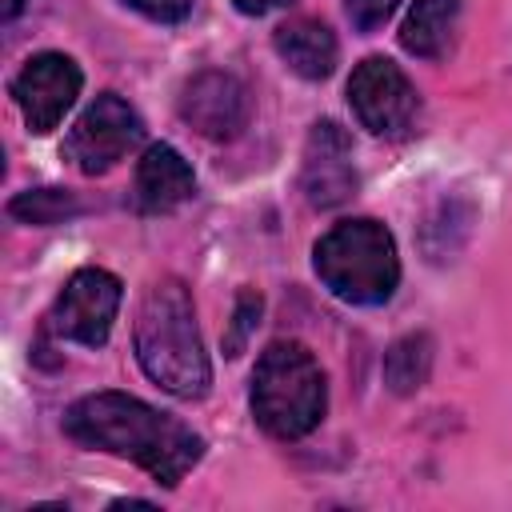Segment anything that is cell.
I'll list each match as a JSON object with an SVG mask.
<instances>
[{
    "mask_svg": "<svg viewBox=\"0 0 512 512\" xmlns=\"http://www.w3.org/2000/svg\"><path fill=\"white\" fill-rule=\"evenodd\" d=\"M64 432L84 448L140 464L164 488H176L204 456V440L184 420L124 392H96L76 400L64 416Z\"/></svg>",
    "mask_w": 512,
    "mask_h": 512,
    "instance_id": "1",
    "label": "cell"
},
{
    "mask_svg": "<svg viewBox=\"0 0 512 512\" xmlns=\"http://www.w3.org/2000/svg\"><path fill=\"white\" fill-rule=\"evenodd\" d=\"M136 360L148 380L180 400H200L212 384V368L196 332V308L176 276H160L136 312Z\"/></svg>",
    "mask_w": 512,
    "mask_h": 512,
    "instance_id": "2",
    "label": "cell"
},
{
    "mask_svg": "<svg viewBox=\"0 0 512 512\" xmlns=\"http://www.w3.org/2000/svg\"><path fill=\"white\" fill-rule=\"evenodd\" d=\"M328 408V388L316 356L296 340H276L252 372V416L276 440L308 436Z\"/></svg>",
    "mask_w": 512,
    "mask_h": 512,
    "instance_id": "3",
    "label": "cell"
},
{
    "mask_svg": "<svg viewBox=\"0 0 512 512\" xmlns=\"http://www.w3.org/2000/svg\"><path fill=\"white\" fill-rule=\"evenodd\" d=\"M316 276L348 304H384L400 284L396 240L380 220H340L312 248Z\"/></svg>",
    "mask_w": 512,
    "mask_h": 512,
    "instance_id": "4",
    "label": "cell"
},
{
    "mask_svg": "<svg viewBox=\"0 0 512 512\" xmlns=\"http://www.w3.org/2000/svg\"><path fill=\"white\" fill-rule=\"evenodd\" d=\"M140 140H144V120L136 116V108L128 100H120L116 92H104L72 124V132L64 140V156L84 176H100L112 164H120Z\"/></svg>",
    "mask_w": 512,
    "mask_h": 512,
    "instance_id": "5",
    "label": "cell"
},
{
    "mask_svg": "<svg viewBox=\"0 0 512 512\" xmlns=\"http://www.w3.org/2000/svg\"><path fill=\"white\" fill-rule=\"evenodd\" d=\"M120 280L104 268H80L68 276L60 288L52 312H48V332L60 340H76L88 348H100L112 332L116 308H120Z\"/></svg>",
    "mask_w": 512,
    "mask_h": 512,
    "instance_id": "6",
    "label": "cell"
},
{
    "mask_svg": "<svg viewBox=\"0 0 512 512\" xmlns=\"http://www.w3.org/2000/svg\"><path fill=\"white\" fill-rule=\"evenodd\" d=\"M348 104L368 132L400 136L416 116V88L388 56H368L348 76Z\"/></svg>",
    "mask_w": 512,
    "mask_h": 512,
    "instance_id": "7",
    "label": "cell"
},
{
    "mask_svg": "<svg viewBox=\"0 0 512 512\" xmlns=\"http://www.w3.org/2000/svg\"><path fill=\"white\" fill-rule=\"evenodd\" d=\"M80 84H84V76H80L72 56H64V52H36L16 72L12 100H16L20 116H24V124L36 136H44V132H52L64 120V112L80 96Z\"/></svg>",
    "mask_w": 512,
    "mask_h": 512,
    "instance_id": "8",
    "label": "cell"
},
{
    "mask_svg": "<svg viewBox=\"0 0 512 512\" xmlns=\"http://www.w3.org/2000/svg\"><path fill=\"white\" fill-rule=\"evenodd\" d=\"M300 188L312 208H336L356 192V164H352V140L336 120H320L304 148Z\"/></svg>",
    "mask_w": 512,
    "mask_h": 512,
    "instance_id": "9",
    "label": "cell"
},
{
    "mask_svg": "<svg viewBox=\"0 0 512 512\" xmlns=\"http://www.w3.org/2000/svg\"><path fill=\"white\" fill-rule=\"evenodd\" d=\"M180 116L208 140H232L248 124V92L228 72H196L180 92Z\"/></svg>",
    "mask_w": 512,
    "mask_h": 512,
    "instance_id": "10",
    "label": "cell"
},
{
    "mask_svg": "<svg viewBox=\"0 0 512 512\" xmlns=\"http://www.w3.org/2000/svg\"><path fill=\"white\" fill-rule=\"evenodd\" d=\"M192 192H196V176L172 144L144 148V156L136 164V184H132V196H136L140 212H172Z\"/></svg>",
    "mask_w": 512,
    "mask_h": 512,
    "instance_id": "11",
    "label": "cell"
},
{
    "mask_svg": "<svg viewBox=\"0 0 512 512\" xmlns=\"http://www.w3.org/2000/svg\"><path fill=\"white\" fill-rule=\"evenodd\" d=\"M272 44H276V56L304 80H324L336 68V36L320 20H308V16L288 20L276 28Z\"/></svg>",
    "mask_w": 512,
    "mask_h": 512,
    "instance_id": "12",
    "label": "cell"
},
{
    "mask_svg": "<svg viewBox=\"0 0 512 512\" xmlns=\"http://www.w3.org/2000/svg\"><path fill=\"white\" fill-rule=\"evenodd\" d=\"M456 20H460V0H416L400 24L404 52L424 56V60H440L452 44Z\"/></svg>",
    "mask_w": 512,
    "mask_h": 512,
    "instance_id": "13",
    "label": "cell"
},
{
    "mask_svg": "<svg viewBox=\"0 0 512 512\" xmlns=\"http://www.w3.org/2000/svg\"><path fill=\"white\" fill-rule=\"evenodd\" d=\"M428 372H432V340L424 332L400 336L384 356V380L396 396H408V392L424 388Z\"/></svg>",
    "mask_w": 512,
    "mask_h": 512,
    "instance_id": "14",
    "label": "cell"
},
{
    "mask_svg": "<svg viewBox=\"0 0 512 512\" xmlns=\"http://www.w3.org/2000/svg\"><path fill=\"white\" fill-rule=\"evenodd\" d=\"M76 212H80V200L68 188H28V192H20V196L8 200V216L12 220L40 224V228L60 224V220H68Z\"/></svg>",
    "mask_w": 512,
    "mask_h": 512,
    "instance_id": "15",
    "label": "cell"
},
{
    "mask_svg": "<svg viewBox=\"0 0 512 512\" xmlns=\"http://www.w3.org/2000/svg\"><path fill=\"white\" fill-rule=\"evenodd\" d=\"M260 312H264V300H260V292L244 288V292L236 296L232 328H228V336H224V356H240V352H244V344H248L252 328L260 324Z\"/></svg>",
    "mask_w": 512,
    "mask_h": 512,
    "instance_id": "16",
    "label": "cell"
},
{
    "mask_svg": "<svg viewBox=\"0 0 512 512\" xmlns=\"http://www.w3.org/2000/svg\"><path fill=\"white\" fill-rule=\"evenodd\" d=\"M124 4L156 24H180L192 16V0H124Z\"/></svg>",
    "mask_w": 512,
    "mask_h": 512,
    "instance_id": "17",
    "label": "cell"
},
{
    "mask_svg": "<svg viewBox=\"0 0 512 512\" xmlns=\"http://www.w3.org/2000/svg\"><path fill=\"white\" fill-rule=\"evenodd\" d=\"M400 0H348V16L360 32H376L392 12H396Z\"/></svg>",
    "mask_w": 512,
    "mask_h": 512,
    "instance_id": "18",
    "label": "cell"
},
{
    "mask_svg": "<svg viewBox=\"0 0 512 512\" xmlns=\"http://www.w3.org/2000/svg\"><path fill=\"white\" fill-rule=\"evenodd\" d=\"M244 16H264V12H272V8H284V4H292V0H232Z\"/></svg>",
    "mask_w": 512,
    "mask_h": 512,
    "instance_id": "19",
    "label": "cell"
},
{
    "mask_svg": "<svg viewBox=\"0 0 512 512\" xmlns=\"http://www.w3.org/2000/svg\"><path fill=\"white\" fill-rule=\"evenodd\" d=\"M28 0H4V20H12V16H20V8H24Z\"/></svg>",
    "mask_w": 512,
    "mask_h": 512,
    "instance_id": "20",
    "label": "cell"
}]
</instances>
